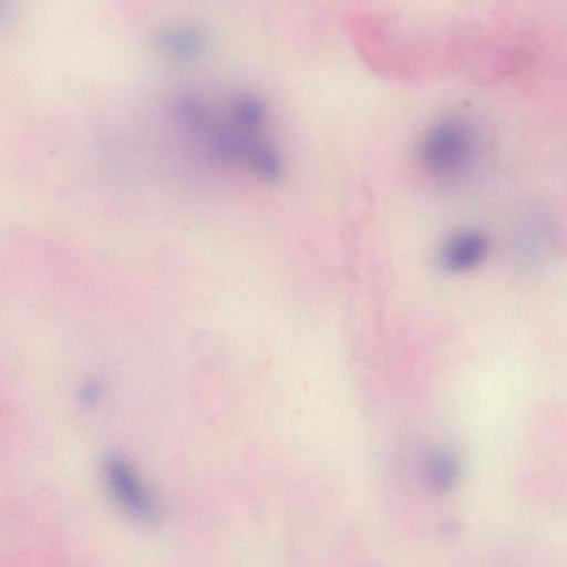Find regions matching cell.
<instances>
[{"mask_svg":"<svg viewBox=\"0 0 567 567\" xmlns=\"http://www.w3.org/2000/svg\"><path fill=\"white\" fill-rule=\"evenodd\" d=\"M425 480L433 491L451 493L458 484L461 465L457 457L447 450H436L424 462Z\"/></svg>","mask_w":567,"mask_h":567,"instance_id":"277c9868","label":"cell"},{"mask_svg":"<svg viewBox=\"0 0 567 567\" xmlns=\"http://www.w3.org/2000/svg\"><path fill=\"white\" fill-rule=\"evenodd\" d=\"M488 241L477 230H461L450 236L441 249L443 266L451 271H465L476 267L486 256Z\"/></svg>","mask_w":567,"mask_h":567,"instance_id":"3957f363","label":"cell"},{"mask_svg":"<svg viewBox=\"0 0 567 567\" xmlns=\"http://www.w3.org/2000/svg\"><path fill=\"white\" fill-rule=\"evenodd\" d=\"M204 37L193 25H176L164 29L156 35L161 51L177 59H192L203 50Z\"/></svg>","mask_w":567,"mask_h":567,"instance_id":"5b68a950","label":"cell"},{"mask_svg":"<svg viewBox=\"0 0 567 567\" xmlns=\"http://www.w3.org/2000/svg\"><path fill=\"white\" fill-rule=\"evenodd\" d=\"M104 478L110 494L125 513L150 522L157 515L156 505L133 468L121 457L110 456L104 462Z\"/></svg>","mask_w":567,"mask_h":567,"instance_id":"7a4b0ae2","label":"cell"},{"mask_svg":"<svg viewBox=\"0 0 567 567\" xmlns=\"http://www.w3.org/2000/svg\"><path fill=\"white\" fill-rule=\"evenodd\" d=\"M474 141L468 125L456 116L433 123L416 145V159L425 174L446 179L461 174L473 157Z\"/></svg>","mask_w":567,"mask_h":567,"instance_id":"6da1fadb","label":"cell"}]
</instances>
